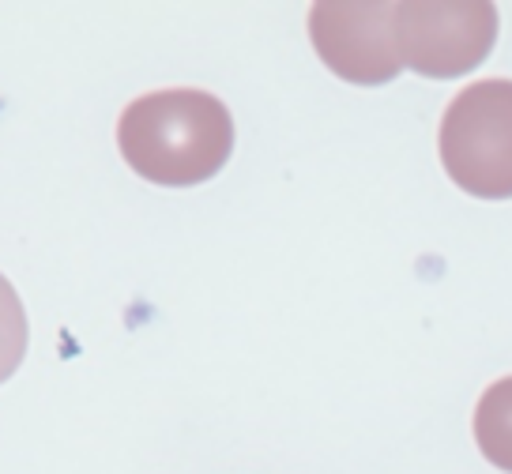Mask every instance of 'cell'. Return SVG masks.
<instances>
[{
	"instance_id": "cell-1",
	"label": "cell",
	"mask_w": 512,
	"mask_h": 474,
	"mask_svg": "<svg viewBox=\"0 0 512 474\" xmlns=\"http://www.w3.org/2000/svg\"><path fill=\"white\" fill-rule=\"evenodd\" d=\"M117 147L136 174L162 189H189L215 177L234 151V117L208 91H155L125 106Z\"/></svg>"
},
{
	"instance_id": "cell-2",
	"label": "cell",
	"mask_w": 512,
	"mask_h": 474,
	"mask_svg": "<svg viewBox=\"0 0 512 474\" xmlns=\"http://www.w3.org/2000/svg\"><path fill=\"white\" fill-rule=\"evenodd\" d=\"M445 174L479 200H512V79H479L441 117Z\"/></svg>"
},
{
	"instance_id": "cell-3",
	"label": "cell",
	"mask_w": 512,
	"mask_h": 474,
	"mask_svg": "<svg viewBox=\"0 0 512 474\" xmlns=\"http://www.w3.org/2000/svg\"><path fill=\"white\" fill-rule=\"evenodd\" d=\"M396 38L403 68L430 79H456L490 57L497 8L467 4H396Z\"/></svg>"
},
{
	"instance_id": "cell-4",
	"label": "cell",
	"mask_w": 512,
	"mask_h": 474,
	"mask_svg": "<svg viewBox=\"0 0 512 474\" xmlns=\"http://www.w3.org/2000/svg\"><path fill=\"white\" fill-rule=\"evenodd\" d=\"M309 38L320 61L347 83L377 87L403 72L396 4H317Z\"/></svg>"
},
{
	"instance_id": "cell-5",
	"label": "cell",
	"mask_w": 512,
	"mask_h": 474,
	"mask_svg": "<svg viewBox=\"0 0 512 474\" xmlns=\"http://www.w3.org/2000/svg\"><path fill=\"white\" fill-rule=\"evenodd\" d=\"M475 441L494 467L512 474V377L494 380L475 407Z\"/></svg>"
},
{
	"instance_id": "cell-6",
	"label": "cell",
	"mask_w": 512,
	"mask_h": 474,
	"mask_svg": "<svg viewBox=\"0 0 512 474\" xmlns=\"http://www.w3.org/2000/svg\"><path fill=\"white\" fill-rule=\"evenodd\" d=\"M27 339H31V324L23 313L16 286L0 275V384L12 377L27 354Z\"/></svg>"
}]
</instances>
